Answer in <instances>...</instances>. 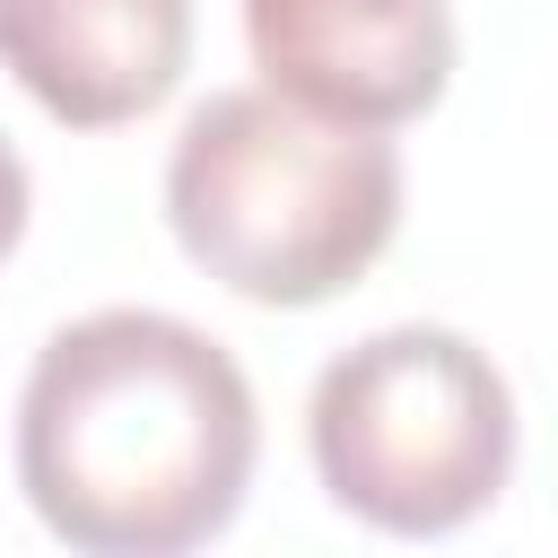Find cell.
I'll return each mask as SVG.
<instances>
[{"label": "cell", "instance_id": "5b68a950", "mask_svg": "<svg viewBox=\"0 0 558 558\" xmlns=\"http://www.w3.org/2000/svg\"><path fill=\"white\" fill-rule=\"evenodd\" d=\"M192 61V0H0V70L70 131L140 122Z\"/></svg>", "mask_w": 558, "mask_h": 558}, {"label": "cell", "instance_id": "7a4b0ae2", "mask_svg": "<svg viewBox=\"0 0 558 558\" xmlns=\"http://www.w3.org/2000/svg\"><path fill=\"white\" fill-rule=\"evenodd\" d=\"M174 244L253 305H323L375 270L401 227V157L384 131L323 122L270 87H218L166 157Z\"/></svg>", "mask_w": 558, "mask_h": 558}, {"label": "cell", "instance_id": "3957f363", "mask_svg": "<svg viewBox=\"0 0 558 558\" xmlns=\"http://www.w3.org/2000/svg\"><path fill=\"white\" fill-rule=\"evenodd\" d=\"M314 471L340 514L436 541L497 506L514 471V392L445 323H392L314 375Z\"/></svg>", "mask_w": 558, "mask_h": 558}, {"label": "cell", "instance_id": "277c9868", "mask_svg": "<svg viewBox=\"0 0 558 558\" xmlns=\"http://www.w3.org/2000/svg\"><path fill=\"white\" fill-rule=\"evenodd\" d=\"M244 44L270 96L392 131L453 78V0H244Z\"/></svg>", "mask_w": 558, "mask_h": 558}, {"label": "cell", "instance_id": "8992f818", "mask_svg": "<svg viewBox=\"0 0 558 558\" xmlns=\"http://www.w3.org/2000/svg\"><path fill=\"white\" fill-rule=\"evenodd\" d=\"M26 235V166H17V148L0 140V253Z\"/></svg>", "mask_w": 558, "mask_h": 558}, {"label": "cell", "instance_id": "6da1fadb", "mask_svg": "<svg viewBox=\"0 0 558 558\" xmlns=\"http://www.w3.org/2000/svg\"><path fill=\"white\" fill-rule=\"evenodd\" d=\"M262 453L244 366L183 314L105 305L44 340L17 392V488L87 558H174L235 523Z\"/></svg>", "mask_w": 558, "mask_h": 558}]
</instances>
